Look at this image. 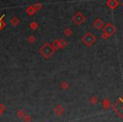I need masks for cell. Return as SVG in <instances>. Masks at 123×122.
I'll return each mask as SVG.
<instances>
[{"label":"cell","instance_id":"ffe728a7","mask_svg":"<svg viewBox=\"0 0 123 122\" xmlns=\"http://www.w3.org/2000/svg\"><path fill=\"white\" fill-rule=\"evenodd\" d=\"M0 109L2 110L3 112H4V110H5V106H4V104H2V103H1V104H0Z\"/></svg>","mask_w":123,"mask_h":122},{"label":"cell","instance_id":"9c48e42d","mask_svg":"<svg viewBox=\"0 0 123 122\" xmlns=\"http://www.w3.org/2000/svg\"><path fill=\"white\" fill-rule=\"evenodd\" d=\"M26 13L29 14L30 15H33V14L36 13V9H35L34 6H30V7L26 9Z\"/></svg>","mask_w":123,"mask_h":122},{"label":"cell","instance_id":"2e32d148","mask_svg":"<svg viewBox=\"0 0 123 122\" xmlns=\"http://www.w3.org/2000/svg\"><path fill=\"white\" fill-rule=\"evenodd\" d=\"M17 115H18V117H19V118H24V116L25 115V114L24 110L20 109L17 112Z\"/></svg>","mask_w":123,"mask_h":122},{"label":"cell","instance_id":"52a82bcc","mask_svg":"<svg viewBox=\"0 0 123 122\" xmlns=\"http://www.w3.org/2000/svg\"><path fill=\"white\" fill-rule=\"evenodd\" d=\"M106 4H107L111 9H114L118 6L119 2H118L117 0H110V1H108V2L106 3Z\"/></svg>","mask_w":123,"mask_h":122},{"label":"cell","instance_id":"5bb4252c","mask_svg":"<svg viewBox=\"0 0 123 122\" xmlns=\"http://www.w3.org/2000/svg\"><path fill=\"white\" fill-rule=\"evenodd\" d=\"M89 102H90L92 104H95V103H97V102H98V98H96V97L93 96L89 98Z\"/></svg>","mask_w":123,"mask_h":122},{"label":"cell","instance_id":"7c38bea8","mask_svg":"<svg viewBox=\"0 0 123 122\" xmlns=\"http://www.w3.org/2000/svg\"><path fill=\"white\" fill-rule=\"evenodd\" d=\"M68 86H69V84L67 82V81H62V82L61 83V87L62 88L63 90L68 89Z\"/></svg>","mask_w":123,"mask_h":122},{"label":"cell","instance_id":"8992f818","mask_svg":"<svg viewBox=\"0 0 123 122\" xmlns=\"http://www.w3.org/2000/svg\"><path fill=\"white\" fill-rule=\"evenodd\" d=\"M54 112L57 116H61L64 112V108L62 105H56L54 108Z\"/></svg>","mask_w":123,"mask_h":122},{"label":"cell","instance_id":"30bf717a","mask_svg":"<svg viewBox=\"0 0 123 122\" xmlns=\"http://www.w3.org/2000/svg\"><path fill=\"white\" fill-rule=\"evenodd\" d=\"M67 46V43L64 40H58V48H64Z\"/></svg>","mask_w":123,"mask_h":122},{"label":"cell","instance_id":"8fae6325","mask_svg":"<svg viewBox=\"0 0 123 122\" xmlns=\"http://www.w3.org/2000/svg\"><path fill=\"white\" fill-rule=\"evenodd\" d=\"M10 22H11V24L13 25V26H17L18 24H19V19H18L17 17H13L12 19L10 20Z\"/></svg>","mask_w":123,"mask_h":122},{"label":"cell","instance_id":"ba28073f","mask_svg":"<svg viewBox=\"0 0 123 122\" xmlns=\"http://www.w3.org/2000/svg\"><path fill=\"white\" fill-rule=\"evenodd\" d=\"M102 106L104 107L105 109H108L111 106V102H110L109 98H105V99L103 100L102 102Z\"/></svg>","mask_w":123,"mask_h":122},{"label":"cell","instance_id":"4fadbf2b","mask_svg":"<svg viewBox=\"0 0 123 122\" xmlns=\"http://www.w3.org/2000/svg\"><path fill=\"white\" fill-rule=\"evenodd\" d=\"M63 33L65 34V36H71V35H72L73 31H72V30H71V29H69V28H67V29L64 30Z\"/></svg>","mask_w":123,"mask_h":122},{"label":"cell","instance_id":"3957f363","mask_svg":"<svg viewBox=\"0 0 123 122\" xmlns=\"http://www.w3.org/2000/svg\"><path fill=\"white\" fill-rule=\"evenodd\" d=\"M96 36H94L91 32H88L84 35V36L82 37V41L84 42V43L86 45L87 47H90L95 43L96 41Z\"/></svg>","mask_w":123,"mask_h":122},{"label":"cell","instance_id":"7402d4cb","mask_svg":"<svg viewBox=\"0 0 123 122\" xmlns=\"http://www.w3.org/2000/svg\"><path fill=\"white\" fill-rule=\"evenodd\" d=\"M0 28H1V23H0Z\"/></svg>","mask_w":123,"mask_h":122},{"label":"cell","instance_id":"e0dca14e","mask_svg":"<svg viewBox=\"0 0 123 122\" xmlns=\"http://www.w3.org/2000/svg\"><path fill=\"white\" fill-rule=\"evenodd\" d=\"M28 41L30 42V43H34V42H36V37H35V36H33V35H31V36L28 37Z\"/></svg>","mask_w":123,"mask_h":122},{"label":"cell","instance_id":"277c9868","mask_svg":"<svg viewBox=\"0 0 123 122\" xmlns=\"http://www.w3.org/2000/svg\"><path fill=\"white\" fill-rule=\"evenodd\" d=\"M85 19H86L85 16L80 12L76 13V14L73 16V21H74V22L75 23L76 25H81L82 23L84 22Z\"/></svg>","mask_w":123,"mask_h":122},{"label":"cell","instance_id":"9a60e30c","mask_svg":"<svg viewBox=\"0 0 123 122\" xmlns=\"http://www.w3.org/2000/svg\"><path fill=\"white\" fill-rule=\"evenodd\" d=\"M23 120H24V121H25V122H31L32 119H31V115H25L24 116V118H23Z\"/></svg>","mask_w":123,"mask_h":122},{"label":"cell","instance_id":"6da1fadb","mask_svg":"<svg viewBox=\"0 0 123 122\" xmlns=\"http://www.w3.org/2000/svg\"><path fill=\"white\" fill-rule=\"evenodd\" d=\"M103 31H104V33L101 35V38H103V39H106V38L109 37V36H112L114 33H116V28L113 24H111V23H108V24H106L105 26L103 28Z\"/></svg>","mask_w":123,"mask_h":122},{"label":"cell","instance_id":"7a4b0ae2","mask_svg":"<svg viewBox=\"0 0 123 122\" xmlns=\"http://www.w3.org/2000/svg\"><path fill=\"white\" fill-rule=\"evenodd\" d=\"M55 50L56 49L53 48L52 45L49 44V43H46V44H44L41 47V48L40 49V52H41V53L45 58H48L51 56V54L54 53Z\"/></svg>","mask_w":123,"mask_h":122},{"label":"cell","instance_id":"44dd1931","mask_svg":"<svg viewBox=\"0 0 123 122\" xmlns=\"http://www.w3.org/2000/svg\"><path fill=\"white\" fill-rule=\"evenodd\" d=\"M3 113H4V112H3L2 110L0 109V116H1V115H2V114H3Z\"/></svg>","mask_w":123,"mask_h":122},{"label":"cell","instance_id":"d6986e66","mask_svg":"<svg viewBox=\"0 0 123 122\" xmlns=\"http://www.w3.org/2000/svg\"><path fill=\"white\" fill-rule=\"evenodd\" d=\"M34 8H35V9H36V11L39 10V9L41 8V4H36L34 5Z\"/></svg>","mask_w":123,"mask_h":122},{"label":"cell","instance_id":"5b68a950","mask_svg":"<svg viewBox=\"0 0 123 122\" xmlns=\"http://www.w3.org/2000/svg\"><path fill=\"white\" fill-rule=\"evenodd\" d=\"M94 26L95 29L100 30V29H102V28H104V22H103V21L101 19L97 18L94 22Z\"/></svg>","mask_w":123,"mask_h":122},{"label":"cell","instance_id":"ac0fdd59","mask_svg":"<svg viewBox=\"0 0 123 122\" xmlns=\"http://www.w3.org/2000/svg\"><path fill=\"white\" fill-rule=\"evenodd\" d=\"M30 26H31L32 30H35V29H36V28H37L38 25H37V23H36V22H32L31 25H30Z\"/></svg>","mask_w":123,"mask_h":122}]
</instances>
